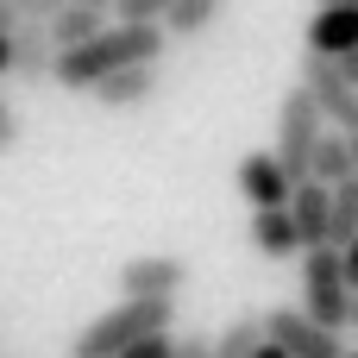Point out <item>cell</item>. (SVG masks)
<instances>
[{"instance_id": "obj_1", "label": "cell", "mask_w": 358, "mask_h": 358, "mask_svg": "<svg viewBox=\"0 0 358 358\" xmlns=\"http://www.w3.org/2000/svg\"><path fill=\"white\" fill-rule=\"evenodd\" d=\"M164 57V25H101L88 44L76 50H57L50 76L76 94H88L94 82H107L113 69H138V63H157Z\"/></svg>"}, {"instance_id": "obj_2", "label": "cell", "mask_w": 358, "mask_h": 358, "mask_svg": "<svg viewBox=\"0 0 358 358\" xmlns=\"http://www.w3.org/2000/svg\"><path fill=\"white\" fill-rule=\"evenodd\" d=\"M170 321H176V302H120L76 334V358H120L132 340L170 334Z\"/></svg>"}, {"instance_id": "obj_3", "label": "cell", "mask_w": 358, "mask_h": 358, "mask_svg": "<svg viewBox=\"0 0 358 358\" xmlns=\"http://www.w3.org/2000/svg\"><path fill=\"white\" fill-rule=\"evenodd\" d=\"M302 315L327 334H346V315H352V289L340 277V252L334 245H315L302 258Z\"/></svg>"}, {"instance_id": "obj_4", "label": "cell", "mask_w": 358, "mask_h": 358, "mask_svg": "<svg viewBox=\"0 0 358 358\" xmlns=\"http://www.w3.org/2000/svg\"><path fill=\"white\" fill-rule=\"evenodd\" d=\"M321 113H315V101L302 94V88H289L283 94V107H277V170L289 176V182H308V157H315V145H321Z\"/></svg>"}, {"instance_id": "obj_5", "label": "cell", "mask_w": 358, "mask_h": 358, "mask_svg": "<svg viewBox=\"0 0 358 358\" xmlns=\"http://www.w3.org/2000/svg\"><path fill=\"white\" fill-rule=\"evenodd\" d=\"M296 88L315 101V113H321L327 132H340V138L358 132V88L327 63V57H308V50H302V82H296Z\"/></svg>"}, {"instance_id": "obj_6", "label": "cell", "mask_w": 358, "mask_h": 358, "mask_svg": "<svg viewBox=\"0 0 358 358\" xmlns=\"http://www.w3.org/2000/svg\"><path fill=\"white\" fill-rule=\"evenodd\" d=\"M258 327H264V340L277 346L283 358H340V334H327V327H315L302 308H271V315H258Z\"/></svg>"}, {"instance_id": "obj_7", "label": "cell", "mask_w": 358, "mask_h": 358, "mask_svg": "<svg viewBox=\"0 0 358 358\" xmlns=\"http://www.w3.org/2000/svg\"><path fill=\"white\" fill-rule=\"evenodd\" d=\"M182 283H189V264L170 258V252H145V258H126V264H120L126 302H176Z\"/></svg>"}, {"instance_id": "obj_8", "label": "cell", "mask_w": 358, "mask_h": 358, "mask_svg": "<svg viewBox=\"0 0 358 358\" xmlns=\"http://www.w3.org/2000/svg\"><path fill=\"white\" fill-rule=\"evenodd\" d=\"M308 57H327V63H340V57H352L358 50V13L352 6H315V19H308Z\"/></svg>"}, {"instance_id": "obj_9", "label": "cell", "mask_w": 358, "mask_h": 358, "mask_svg": "<svg viewBox=\"0 0 358 358\" xmlns=\"http://www.w3.org/2000/svg\"><path fill=\"white\" fill-rule=\"evenodd\" d=\"M289 189H296V182L277 170V157H271V151H245V157H239V195H245L258 214H264V208H283V201H289Z\"/></svg>"}, {"instance_id": "obj_10", "label": "cell", "mask_w": 358, "mask_h": 358, "mask_svg": "<svg viewBox=\"0 0 358 358\" xmlns=\"http://www.w3.org/2000/svg\"><path fill=\"white\" fill-rule=\"evenodd\" d=\"M283 214H289V227H296V245H302V252L327 245V189H321V182H296V189H289V201H283Z\"/></svg>"}, {"instance_id": "obj_11", "label": "cell", "mask_w": 358, "mask_h": 358, "mask_svg": "<svg viewBox=\"0 0 358 358\" xmlns=\"http://www.w3.org/2000/svg\"><path fill=\"white\" fill-rule=\"evenodd\" d=\"M6 57H13V76H25V82H50L57 44H50V31H44V25H13Z\"/></svg>"}, {"instance_id": "obj_12", "label": "cell", "mask_w": 358, "mask_h": 358, "mask_svg": "<svg viewBox=\"0 0 358 358\" xmlns=\"http://www.w3.org/2000/svg\"><path fill=\"white\" fill-rule=\"evenodd\" d=\"M101 107H113V113H126V107H145L151 94H157V63H138V69H113L107 82H94L88 88Z\"/></svg>"}, {"instance_id": "obj_13", "label": "cell", "mask_w": 358, "mask_h": 358, "mask_svg": "<svg viewBox=\"0 0 358 358\" xmlns=\"http://www.w3.org/2000/svg\"><path fill=\"white\" fill-rule=\"evenodd\" d=\"M352 151H346V138L340 132H321V145H315V157H308V182H321V189H340V182H352Z\"/></svg>"}, {"instance_id": "obj_14", "label": "cell", "mask_w": 358, "mask_h": 358, "mask_svg": "<svg viewBox=\"0 0 358 358\" xmlns=\"http://www.w3.org/2000/svg\"><path fill=\"white\" fill-rule=\"evenodd\" d=\"M252 245H258L264 258H289V252H302V245H296V227H289V214H283V208L252 214Z\"/></svg>"}, {"instance_id": "obj_15", "label": "cell", "mask_w": 358, "mask_h": 358, "mask_svg": "<svg viewBox=\"0 0 358 358\" xmlns=\"http://www.w3.org/2000/svg\"><path fill=\"white\" fill-rule=\"evenodd\" d=\"M346 239H358V176L340 182V189H327V245L340 252Z\"/></svg>"}, {"instance_id": "obj_16", "label": "cell", "mask_w": 358, "mask_h": 358, "mask_svg": "<svg viewBox=\"0 0 358 358\" xmlns=\"http://www.w3.org/2000/svg\"><path fill=\"white\" fill-rule=\"evenodd\" d=\"M101 25H107V13H88V6H63V13H57L44 31H50V44H57V50H76V44H88Z\"/></svg>"}, {"instance_id": "obj_17", "label": "cell", "mask_w": 358, "mask_h": 358, "mask_svg": "<svg viewBox=\"0 0 358 358\" xmlns=\"http://www.w3.org/2000/svg\"><path fill=\"white\" fill-rule=\"evenodd\" d=\"M220 6H227V0H170V13H164V38H195V31H208Z\"/></svg>"}, {"instance_id": "obj_18", "label": "cell", "mask_w": 358, "mask_h": 358, "mask_svg": "<svg viewBox=\"0 0 358 358\" xmlns=\"http://www.w3.org/2000/svg\"><path fill=\"white\" fill-rule=\"evenodd\" d=\"M264 340V327H258V315H239L220 340H208V358H252V346Z\"/></svg>"}, {"instance_id": "obj_19", "label": "cell", "mask_w": 358, "mask_h": 358, "mask_svg": "<svg viewBox=\"0 0 358 358\" xmlns=\"http://www.w3.org/2000/svg\"><path fill=\"white\" fill-rule=\"evenodd\" d=\"M107 13H113V25H164L170 0H113Z\"/></svg>"}, {"instance_id": "obj_20", "label": "cell", "mask_w": 358, "mask_h": 358, "mask_svg": "<svg viewBox=\"0 0 358 358\" xmlns=\"http://www.w3.org/2000/svg\"><path fill=\"white\" fill-rule=\"evenodd\" d=\"M6 6H13L19 25H50V19L63 13V0H6Z\"/></svg>"}, {"instance_id": "obj_21", "label": "cell", "mask_w": 358, "mask_h": 358, "mask_svg": "<svg viewBox=\"0 0 358 358\" xmlns=\"http://www.w3.org/2000/svg\"><path fill=\"white\" fill-rule=\"evenodd\" d=\"M120 358H170V334H151V340H132Z\"/></svg>"}, {"instance_id": "obj_22", "label": "cell", "mask_w": 358, "mask_h": 358, "mask_svg": "<svg viewBox=\"0 0 358 358\" xmlns=\"http://www.w3.org/2000/svg\"><path fill=\"white\" fill-rule=\"evenodd\" d=\"M13 145H19V113H13V101L0 94V157H6Z\"/></svg>"}, {"instance_id": "obj_23", "label": "cell", "mask_w": 358, "mask_h": 358, "mask_svg": "<svg viewBox=\"0 0 358 358\" xmlns=\"http://www.w3.org/2000/svg\"><path fill=\"white\" fill-rule=\"evenodd\" d=\"M170 358H208V340L201 334H170Z\"/></svg>"}, {"instance_id": "obj_24", "label": "cell", "mask_w": 358, "mask_h": 358, "mask_svg": "<svg viewBox=\"0 0 358 358\" xmlns=\"http://www.w3.org/2000/svg\"><path fill=\"white\" fill-rule=\"evenodd\" d=\"M340 277H346V289L358 296V239H346V245H340Z\"/></svg>"}, {"instance_id": "obj_25", "label": "cell", "mask_w": 358, "mask_h": 358, "mask_svg": "<svg viewBox=\"0 0 358 358\" xmlns=\"http://www.w3.org/2000/svg\"><path fill=\"white\" fill-rule=\"evenodd\" d=\"M334 69H340V76H346V82H352V88H358V50H352V57H340Z\"/></svg>"}, {"instance_id": "obj_26", "label": "cell", "mask_w": 358, "mask_h": 358, "mask_svg": "<svg viewBox=\"0 0 358 358\" xmlns=\"http://www.w3.org/2000/svg\"><path fill=\"white\" fill-rule=\"evenodd\" d=\"M13 25H19V19H13V6L0 0V38H13Z\"/></svg>"}, {"instance_id": "obj_27", "label": "cell", "mask_w": 358, "mask_h": 358, "mask_svg": "<svg viewBox=\"0 0 358 358\" xmlns=\"http://www.w3.org/2000/svg\"><path fill=\"white\" fill-rule=\"evenodd\" d=\"M63 6H88V13H107L113 0H63Z\"/></svg>"}, {"instance_id": "obj_28", "label": "cell", "mask_w": 358, "mask_h": 358, "mask_svg": "<svg viewBox=\"0 0 358 358\" xmlns=\"http://www.w3.org/2000/svg\"><path fill=\"white\" fill-rule=\"evenodd\" d=\"M252 358H283V352H277L271 340H258V346H252Z\"/></svg>"}, {"instance_id": "obj_29", "label": "cell", "mask_w": 358, "mask_h": 358, "mask_svg": "<svg viewBox=\"0 0 358 358\" xmlns=\"http://www.w3.org/2000/svg\"><path fill=\"white\" fill-rule=\"evenodd\" d=\"M315 6H352V13H358V0H315Z\"/></svg>"}, {"instance_id": "obj_30", "label": "cell", "mask_w": 358, "mask_h": 358, "mask_svg": "<svg viewBox=\"0 0 358 358\" xmlns=\"http://www.w3.org/2000/svg\"><path fill=\"white\" fill-rule=\"evenodd\" d=\"M346 327H358V296H352V315H346Z\"/></svg>"}, {"instance_id": "obj_31", "label": "cell", "mask_w": 358, "mask_h": 358, "mask_svg": "<svg viewBox=\"0 0 358 358\" xmlns=\"http://www.w3.org/2000/svg\"><path fill=\"white\" fill-rule=\"evenodd\" d=\"M340 358H358V352H340Z\"/></svg>"}]
</instances>
